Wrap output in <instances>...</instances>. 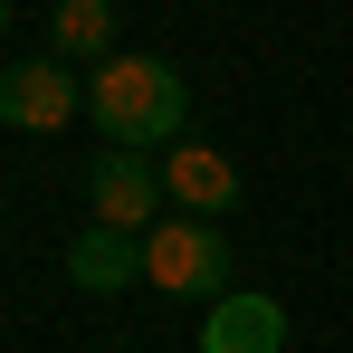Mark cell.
Wrapping results in <instances>:
<instances>
[{
	"instance_id": "obj_1",
	"label": "cell",
	"mask_w": 353,
	"mask_h": 353,
	"mask_svg": "<svg viewBox=\"0 0 353 353\" xmlns=\"http://www.w3.org/2000/svg\"><path fill=\"white\" fill-rule=\"evenodd\" d=\"M86 115L115 153H172L191 143V86L172 58H105L86 77Z\"/></svg>"
},
{
	"instance_id": "obj_2",
	"label": "cell",
	"mask_w": 353,
	"mask_h": 353,
	"mask_svg": "<svg viewBox=\"0 0 353 353\" xmlns=\"http://www.w3.org/2000/svg\"><path fill=\"white\" fill-rule=\"evenodd\" d=\"M143 287L220 305L230 296V239H220V220H153L143 230Z\"/></svg>"
},
{
	"instance_id": "obj_3",
	"label": "cell",
	"mask_w": 353,
	"mask_h": 353,
	"mask_svg": "<svg viewBox=\"0 0 353 353\" xmlns=\"http://www.w3.org/2000/svg\"><path fill=\"white\" fill-rule=\"evenodd\" d=\"M86 210H96V220H105V230H153V220H163V163H153V153H115V143H105V153H96V172H86Z\"/></svg>"
},
{
	"instance_id": "obj_4",
	"label": "cell",
	"mask_w": 353,
	"mask_h": 353,
	"mask_svg": "<svg viewBox=\"0 0 353 353\" xmlns=\"http://www.w3.org/2000/svg\"><path fill=\"white\" fill-rule=\"evenodd\" d=\"M67 115H86V96L58 58H0V124L10 134H58Z\"/></svg>"
},
{
	"instance_id": "obj_5",
	"label": "cell",
	"mask_w": 353,
	"mask_h": 353,
	"mask_svg": "<svg viewBox=\"0 0 353 353\" xmlns=\"http://www.w3.org/2000/svg\"><path fill=\"white\" fill-rule=\"evenodd\" d=\"M201 353H287V305L258 287H230L201 315Z\"/></svg>"
},
{
	"instance_id": "obj_6",
	"label": "cell",
	"mask_w": 353,
	"mask_h": 353,
	"mask_svg": "<svg viewBox=\"0 0 353 353\" xmlns=\"http://www.w3.org/2000/svg\"><path fill=\"white\" fill-rule=\"evenodd\" d=\"M163 191L181 201V220H230L239 210V172H230V153H210V143H172L163 153Z\"/></svg>"
},
{
	"instance_id": "obj_7",
	"label": "cell",
	"mask_w": 353,
	"mask_h": 353,
	"mask_svg": "<svg viewBox=\"0 0 353 353\" xmlns=\"http://www.w3.org/2000/svg\"><path fill=\"white\" fill-rule=\"evenodd\" d=\"M67 277H77L86 296L143 287V239H134V230H105V220H86V230H77V248H67Z\"/></svg>"
},
{
	"instance_id": "obj_8",
	"label": "cell",
	"mask_w": 353,
	"mask_h": 353,
	"mask_svg": "<svg viewBox=\"0 0 353 353\" xmlns=\"http://www.w3.org/2000/svg\"><path fill=\"white\" fill-rule=\"evenodd\" d=\"M48 58H58V67L124 58V48H115V0H58V10H48Z\"/></svg>"
},
{
	"instance_id": "obj_9",
	"label": "cell",
	"mask_w": 353,
	"mask_h": 353,
	"mask_svg": "<svg viewBox=\"0 0 353 353\" xmlns=\"http://www.w3.org/2000/svg\"><path fill=\"white\" fill-rule=\"evenodd\" d=\"M0 29H10V0H0Z\"/></svg>"
}]
</instances>
